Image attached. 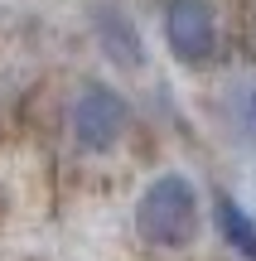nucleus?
I'll list each match as a JSON object with an SVG mask.
<instances>
[{"instance_id":"1","label":"nucleus","mask_w":256,"mask_h":261,"mask_svg":"<svg viewBox=\"0 0 256 261\" xmlns=\"http://www.w3.org/2000/svg\"><path fill=\"white\" fill-rule=\"evenodd\" d=\"M198 218H203L198 184H193L189 174H179V169L155 174L150 184H145V194L135 198V232H140V242L164 247V252L189 247L193 237H198Z\"/></svg>"},{"instance_id":"2","label":"nucleus","mask_w":256,"mask_h":261,"mask_svg":"<svg viewBox=\"0 0 256 261\" xmlns=\"http://www.w3.org/2000/svg\"><path fill=\"white\" fill-rule=\"evenodd\" d=\"M126 126H131V107H126V97L116 92V87H106V83L77 87L73 107H68V130H73L77 150L106 155V150L121 145Z\"/></svg>"},{"instance_id":"3","label":"nucleus","mask_w":256,"mask_h":261,"mask_svg":"<svg viewBox=\"0 0 256 261\" xmlns=\"http://www.w3.org/2000/svg\"><path fill=\"white\" fill-rule=\"evenodd\" d=\"M164 44L189 68L208 63L218 54V10H213V0H169L164 5Z\"/></svg>"},{"instance_id":"4","label":"nucleus","mask_w":256,"mask_h":261,"mask_svg":"<svg viewBox=\"0 0 256 261\" xmlns=\"http://www.w3.org/2000/svg\"><path fill=\"white\" fill-rule=\"evenodd\" d=\"M92 34L102 44V54L111 58L116 68H145V39L135 29V19L126 15L111 0H97L92 5Z\"/></svg>"},{"instance_id":"5","label":"nucleus","mask_w":256,"mask_h":261,"mask_svg":"<svg viewBox=\"0 0 256 261\" xmlns=\"http://www.w3.org/2000/svg\"><path fill=\"white\" fill-rule=\"evenodd\" d=\"M213 223H218L222 242H227L242 261H256V218L232 194H213Z\"/></svg>"},{"instance_id":"6","label":"nucleus","mask_w":256,"mask_h":261,"mask_svg":"<svg viewBox=\"0 0 256 261\" xmlns=\"http://www.w3.org/2000/svg\"><path fill=\"white\" fill-rule=\"evenodd\" d=\"M251 126H256V92H251Z\"/></svg>"}]
</instances>
